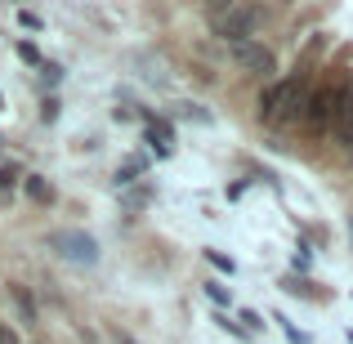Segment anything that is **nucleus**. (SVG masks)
Segmentation results:
<instances>
[{
	"mask_svg": "<svg viewBox=\"0 0 353 344\" xmlns=\"http://www.w3.org/2000/svg\"><path fill=\"white\" fill-rule=\"evenodd\" d=\"M304 103H309V85H304V77H286L282 85H273L264 94V121H268V125H291V121L304 117Z\"/></svg>",
	"mask_w": 353,
	"mask_h": 344,
	"instance_id": "obj_1",
	"label": "nucleus"
},
{
	"mask_svg": "<svg viewBox=\"0 0 353 344\" xmlns=\"http://www.w3.org/2000/svg\"><path fill=\"white\" fill-rule=\"evenodd\" d=\"M264 18V9H255V5H233V9H215V32L224 36V41H233L241 45L250 32H255V23Z\"/></svg>",
	"mask_w": 353,
	"mask_h": 344,
	"instance_id": "obj_2",
	"label": "nucleus"
},
{
	"mask_svg": "<svg viewBox=\"0 0 353 344\" xmlns=\"http://www.w3.org/2000/svg\"><path fill=\"white\" fill-rule=\"evenodd\" d=\"M345 90L340 85H327V90H309V103H304V121H309V125H331V121L340 117V108H345Z\"/></svg>",
	"mask_w": 353,
	"mask_h": 344,
	"instance_id": "obj_3",
	"label": "nucleus"
},
{
	"mask_svg": "<svg viewBox=\"0 0 353 344\" xmlns=\"http://www.w3.org/2000/svg\"><path fill=\"white\" fill-rule=\"evenodd\" d=\"M50 246L59 250L63 259H72V264H99V241L90 237V232H77V228H68V232H54L50 237Z\"/></svg>",
	"mask_w": 353,
	"mask_h": 344,
	"instance_id": "obj_4",
	"label": "nucleus"
},
{
	"mask_svg": "<svg viewBox=\"0 0 353 344\" xmlns=\"http://www.w3.org/2000/svg\"><path fill=\"white\" fill-rule=\"evenodd\" d=\"M233 59H237L246 72H259V77H268V72L277 68L273 50H268V45H259V41H241V45H233Z\"/></svg>",
	"mask_w": 353,
	"mask_h": 344,
	"instance_id": "obj_5",
	"label": "nucleus"
},
{
	"mask_svg": "<svg viewBox=\"0 0 353 344\" xmlns=\"http://www.w3.org/2000/svg\"><path fill=\"white\" fill-rule=\"evenodd\" d=\"M336 130H340V143L353 152V99H345V108H340V117H336Z\"/></svg>",
	"mask_w": 353,
	"mask_h": 344,
	"instance_id": "obj_6",
	"label": "nucleus"
},
{
	"mask_svg": "<svg viewBox=\"0 0 353 344\" xmlns=\"http://www.w3.org/2000/svg\"><path fill=\"white\" fill-rule=\"evenodd\" d=\"M139 174H143V156H130V161L117 170V179H112V183H117V188H125V183H134Z\"/></svg>",
	"mask_w": 353,
	"mask_h": 344,
	"instance_id": "obj_7",
	"label": "nucleus"
},
{
	"mask_svg": "<svg viewBox=\"0 0 353 344\" xmlns=\"http://www.w3.org/2000/svg\"><path fill=\"white\" fill-rule=\"evenodd\" d=\"M23 188H27V197L45 201V206H50V201H54V188H50V183H45V179H41V174H32V179H27Z\"/></svg>",
	"mask_w": 353,
	"mask_h": 344,
	"instance_id": "obj_8",
	"label": "nucleus"
},
{
	"mask_svg": "<svg viewBox=\"0 0 353 344\" xmlns=\"http://www.w3.org/2000/svg\"><path fill=\"white\" fill-rule=\"evenodd\" d=\"M18 59H23V63H32V68H36V63H41V50H36L32 41H18Z\"/></svg>",
	"mask_w": 353,
	"mask_h": 344,
	"instance_id": "obj_9",
	"label": "nucleus"
},
{
	"mask_svg": "<svg viewBox=\"0 0 353 344\" xmlns=\"http://www.w3.org/2000/svg\"><path fill=\"white\" fill-rule=\"evenodd\" d=\"M206 295H210V300H215V304H228V300H233L224 282H206Z\"/></svg>",
	"mask_w": 353,
	"mask_h": 344,
	"instance_id": "obj_10",
	"label": "nucleus"
},
{
	"mask_svg": "<svg viewBox=\"0 0 353 344\" xmlns=\"http://www.w3.org/2000/svg\"><path fill=\"white\" fill-rule=\"evenodd\" d=\"M41 77H45V85H59V81H63V68H59V63H41Z\"/></svg>",
	"mask_w": 353,
	"mask_h": 344,
	"instance_id": "obj_11",
	"label": "nucleus"
},
{
	"mask_svg": "<svg viewBox=\"0 0 353 344\" xmlns=\"http://www.w3.org/2000/svg\"><path fill=\"white\" fill-rule=\"evenodd\" d=\"M18 23H23V27H32V32H36V27H41V18H36L32 9H18Z\"/></svg>",
	"mask_w": 353,
	"mask_h": 344,
	"instance_id": "obj_12",
	"label": "nucleus"
},
{
	"mask_svg": "<svg viewBox=\"0 0 353 344\" xmlns=\"http://www.w3.org/2000/svg\"><path fill=\"white\" fill-rule=\"evenodd\" d=\"M215 322H219V327H224V331H228V336H246V327H237V322H233V318H215Z\"/></svg>",
	"mask_w": 353,
	"mask_h": 344,
	"instance_id": "obj_13",
	"label": "nucleus"
},
{
	"mask_svg": "<svg viewBox=\"0 0 353 344\" xmlns=\"http://www.w3.org/2000/svg\"><path fill=\"white\" fill-rule=\"evenodd\" d=\"M9 188H14V170H0V197H9Z\"/></svg>",
	"mask_w": 353,
	"mask_h": 344,
	"instance_id": "obj_14",
	"label": "nucleus"
},
{
	"mask_svg": "<svg viewBox=\"0 0 353 344\" xmlns=\"http://www.w3.org/2000/svg\"><path fill=\"white\" fill-rule=\"evenodd\" d=\"M206 255H210V259H215V264H219V268H224V273H233V259H228V255H219V250H206Z\"/></svg>",
	"mask_w": 353,
	"mask_h": 344,
	"instance_id": "obj_15",
	"label": "nucleus"
},
{
	"mask_svg": "<svg viewBox=\"0 0 353 344\" xmlns=\"http://www.w3.org/2000/svg\"><path fill=\"white\" fill-rule=\"evenodd\" d=\"M241 322H246V327H250V331H259V327H264V322H259V313H250V309H246V313H241Z\"/></svg>",
	"mask_w": 353,
	"mask_h": 344,
	"instance_id": "obj_16",
	"label": "nucleus"
},
{
	"mask_svg": "<svg viewBox=\"0 0 353 344\" xmlns=\"http://www.w3.org/2000/svg\"><path fill=\"white\" fill-rule=\"evenodd\" d=\"M0 344H18V336H14L9 327H0Z\"/></svg>",
	"mask_w": 353,
	"mask_h": 344,
	"instance_id": "obj_17",
	"label": "nucleus"
},
{
	"mask_svg": "<svg viewBox=\"0 0 353 344\" xmlns=\"http://www.w3.org/2000/svg\"><path fill=\"white\" fill-rule=\"evenodd\" d=\"M112 340H117V344H134V340H130V336H125V331H117V336H112Z\"/></svg>",
	"mask_w": 353,
	"mask_h": 344,
	"instance_id": "obj_18",
	"label": "nucleus"
},
{
	"mask_svg": "<svg viewBox=\"0 0 353 344\" xmlns=\"http://www.w3.org/2000/svg\"><path fill=\"white\" fill-rule=\"evenodd\" d=\"M349 237H353V224H349Z\"/></svg>",
	"mask_w": 353,
	"mask_h": 344,
	"instance_id": "obj_19",
	"label": "nucleus"
},
{
	"mask_svg": "<svg viewBox=\"0 0 353 344\" xmlns=\"http://www.w3.org/2000/svg\"><path fill=\"white\" fill-rule=\"evenodd\" d=\"M0 103H5V99H0Z\"/></svg>",
	"mask_w": 353,
	"mask_h": 344,
	"instance_id": "obj_20",
	"label": "nucleus"
}]
</instances>
